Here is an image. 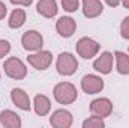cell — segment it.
<instances>
[{
  "label": "cell",
  "mask_w": 129,
  "mask_h": 128,
  "mask_svg": "<svg viewBox=\"0 0 129 128\" xmlns=\"http://www.w3.org/2000/svg\"><path fill=\"white\" fill-rule=\"evenodd\" d=\"M77 96H78L77 88L69 81H62L54 86V99L59 104H63V105L72 104L77 99Z\"/></svg>",
  "instance_id": "1"
},
{
  "label": "cell",
  "mask_w": 129,
  "mask_h": 128,
  "mask_svg": "<svg viewBox=\"0 0 129 128\" xmlns=\"http://www.w3.org/2000/svg\"><path fill=\"white\" fill-rule=\"evenodd\" d=\"M56 69L60 75H72L78 69V60L71 53H60L56 62Z\"/></svg>",
  "instance_id": "2"
},
{
  "label": "cell",
  "mask_w": 129,
  "mask_h": 128,
  "mask_svg": "<svg viewBox=\"0 0 129 128\" xmlns=\"http://www.w3.org/2000/svg\"><path fill=\"white\" fill-rule=\"evenodd\" d=\"M5 72L8 77L14 78V80H23L27 75V68L23 60H20L18 57H9L5 60L3 63Z\"/></svg>",
  "instance_id": "3"
},
{
  "label": "cell",
  "mask_w": 129,
  "mask_h": 128,
  "mask_svg": "<svg viewBox=\"0 0 129 128\" xmlns=\"http://www.w3.org/2000/svg\"><path fill=\"white\" fill-rule=\"evenodd\" d=\"M75 48H77V53H78L83 59H92V57L96 56L98 51H99V44H98L95 39L84 36V38H81V39L77 42Z\"/></svg>",
  "instance_id": "4"
},
{
  "label": "cell",
  "mask_w": 129,
  "mask_h": 128,
  "mask_svg": "<svg viewBox=\"0 0 129 128\" xmlns=\"http://www.w3.org/2000/svg\"><path fill=\"white\" fill-rule=\"evenodd\" d=\"M21 44H23L24 50H27V51H39V50H42L44 38L36 30H27L21 36Z\"/></svg>",
  "instance_id": "5"
},
{
  "label": "cell",
  "mask_w": 129,
  "mask_h": 128,
  "mask_svg": "<svg viewBox=\"0 0 129 128\" xmlns=\"http://www.w3.org/2000/svg\"><path fill=\"white\" fill-rule=\"evenodd\" d=\"M27 60L33 68H36L39 71H45L53 62V54L50 51H47V50H39V51H36L33 54H29Z\"/></svg>",
  "instance_id": "6"
},
{
  "label": "cell",
  "mask_w": 129,
  "mask_h": 128,
  "mask_svg": "<svg viewBox=\"0 0 129 128\" xmlns=\"http://www.w3.org/2000/svg\"><path fill=\"white\" fill-rule=\"evenodd\" d=\"M81 89L87 94V95H95L99 94L104 89V80L95 75V74H87L81 78Z\"/></svg>",
  "instance_id": "7"
},
{
  "label": "cell",
  "mask_w": 129,
  "mask_h": 128,
  "mask_svg": "<svg viewBox=\"0 0 129 128\" xmlns=\"http://www.w3.org/2000/svg\"><path fill=\"white\" fill-rule=\"evenodd\" d=\"M90 112L92 115L99 118H107L113 112V102L108 98H96L90 102Z\"/></svg>",
  "instance_id": "8"
},
{
  "label": "cell",
  "mask_w": 129,
  "mask_h": 128,
  "mask_svg": "<svg viewBox=\"0 0 129 128\" xmlns=\"http://www.w3.org/2000/svg\"><path fill=\"white\" fill-rule=\"evenodd\" d=\"M74 122L72 113L64 110V109H59L56 112H53L51 118H50V124L54 128H69Z\"/></svg>",
  "instance_id": "9"
},
{
  "label": "cell",
  "mask_w": 129,
  "mask_h": 128,
  "mask_svg": "<svg viewBox=\"0 0 129 128\" xmlns=\"http://www.w3.org/2000/svg\"><path fill=\"white\" fill-rule=\"evenodd\" d=\"M56 29L62 38H71L77 30V23L72 17H60L57 20Z\"/></svg>",
  "instance_id": "10"
},
{
  "label": "cell",
  "mask_w": 129,
  "mask_h": 128,
  "mask_svg": "<svg viewBox=\"0 0 129 128\" xmlns=\"http://www.w3.org/2000/svg\"><path fill=\"white\" fill-rule=\"evenodd\" d=\"M113 60H114V54L110 51H104L93 62V68L101 74H110L113 69Z\"/></svg>",
  "instance_id": "11"
},
{
  "label": "cell",
  "mask_w": 129,
  "mask_h": 128,
  "mask_svg": "<svg viewBox=\"0 0 129 128\" xmlns=\"http://www.w3.org/2000/svg\"><path fill=\"white\" fill-rule=\"evenodd\" d=\"M36 11L39 15L45 17V18H53L57 15V2L56 0H39L36 5Z\"/></svg>",
  "instance_id": "12"
},
{
  "label": "cell",
  "mask_w": 129,
  "mask_h": 128,
  "mask_svg": "<svg viewBox=\"0 0 129 128\" xmlns=\"http://www.w3.org/2000/svg\"><path fill=\"white\" fill-rule=\"evenodd\" d=\"M11 99H12V102L18 109H21L24 112H29L30 110V98H29V95L23 89H18V88L12 89L11 91Z\"/></svg>",
  "instance_id": "13"
},
{
  "label": "cell",
  "mask_w": 129,
  "mask_h": 128,
  "mask_svg": "<svg viewBox=\"0 0 129 128\" xmlns=\"http://www.w3.org/2000/svg\"><path fill=\"white\" fill-rule=\"evenodd\" d=\"M104 5L101 0H83V14L87 18H96L102 14Z\"/></svg>",
  "instance_id": "14"
},
{
  "label": "cell",
  "mask_w": 129,
  "mask_h": 128,
  "mask_svg": "<svg viewBox=\"0 0 129 128\" xmlns=\"http://www.w3.org/2000/svg\"><path fill=\"white\" fill-rule=\"evenodd\" d=\"M0 124L6 128H20L21 127V118L12 110H3L0 113Z\"/></svg>",
  "instance_id": "15"
},
{
  "label": "cell",
  "mask_w": 129,
  "mask_h": 128,
  "mask_svg": "<svg viewBox=\"0 0 129 128\" xmlns=\"http://www.w3.org/2000/svg\"><path fill=\"white\" fill-rule=\"evenodd\" d=\"M33 105H35V112H36L38 116H45L51 110V101H50V98L42 95V94H38V95L35 96Z\"/></svg>",
  "instance_id": "16"
},
{
  "label": "cell",
  "mask_w": 129,
  "mask_h": 128,
  "mask_svg": "<svg viewBox=\"0 0 129 128\" xmlns=\"http://www.w3.org/2000/svg\"><path fill=\"white\" fill-rule=\"evenodd\" d=\"M114 59H116V68L117 72L122 75H128L129 74V54L123 51H116L114 53Z\"/></svg>",
  "instance_id": "17"
},
{
  "label": "cell",
  "mask_w": 129,
  "mask_h": 128,
  "mask_svg": "<svg viewBox=\"0 0 129 128\" xmlns=\"http://www.w3.org/2000/svg\"><path fill=\"white\" fill-rule=\"evenodd\" d=\"M26 23V11L24 9H14L11 17H9V27L11 29H20Z\"/></svg>",
  "instance_id": "18"
},
{
  "label": "cell",
  "mask_w": 129,
  "mask_h": 128,
  "mask_svg": "<svg viewBox=\"0 0 129 128\" xmlns=\"http://www.w3.org/2000/svg\"><path fill=\"white\" fill-rule=\"evenodd\" d=\"M104 127H105L104 118H99V116H95V115L83 122V128H104Z\"/></svg>",
  "instance_id": "19"
},
{
  "label": "cell",
  "mask_w": 129,
  "mask_h": 128,
  "mask_svg": "<svg viewBox=\"0 0 129 128\" xmlns=\"http://www.w3.org/2000/svg\"><path fill=\"white\" fill-rule=\"evenodd\" d=\"M62 6L66 12H75L80 8V2L78 0H62Z\"/></svg>",
  "instance_id": "20"
},
{
  "label": "cell",
  "mask_w": 129,
  "mask_h": 128,
  "mask_svg": "<svg viewBox=\"0 0 129 128\" xmlns=\"http://www.w3.org/2000/svg\"><path fill=\"white\" fill-rule=\"evenodd\" d=\"M9 51H11V44H9V41H6V39H0V59L5 57Z\"/></svg>",
  "instance_id": "21"
},
{
  "label": "cell",
  "mask_w": 129,
  "mask_h": 128,
  "mask_svg": "<svg viewBox=\"0 0 129 128\" xmlns=\"http://www.w3.org/2000/svg\"><path fill=\"white\" fill-rule=\"evenodd\" d=\"M120 33H122V38L129 39V17H126L122 24H120Z\"/></svg>",
  "instance_id": "22"
},
{
  "label": "cell",
  "mask_w": 129,
  "mask_h": 128,
  "mask_svg": "<svg viewBox=\"0 0 129 128\" xmlns=\"http://www.w3.org/2000/svg\"><path fill=\"white\" fill-rule=\"evenodd\" d=\"M12 5H23V6H30L33 0H9Z\"/></svg>",
  "instance_id": "23"
},
{
  "label": "cell",
  "mask_w": 129,
  "mask_h": 128,
  "mask_svg": "<svg viewBox=\"0 0 129 128\" xmlns=\"http://www.w3.org/2000/svg\"><path fill=\"white\" fill-rule=\"evenodd\" d=\"M6 12H8V8L3 2H0V20H3L6 17Z\"/></svg>",
  "instance_id": "24"
},
{
  "label": "cell",
  "mask_w": 129,
  "mask_h": 128,
  "mask_svg": "<svg viewBox=\"0 0 129 128\" xmlns=\"http://www.w3.org/2000/svg\"><path fill=\"white\" fill-rule=\"evenodd\" d=\"M105 3H107L108 6H111V8H116V6H119L120 0H105Z\"/></svg>",
  "instance_id": "25"
},
{
  "label": "cell",
  "mask_w": 129,
  "mask_h": 128,
  "mask_svg": "<svg viewBox=\"0 0 129 128\" xmlns=\"http://www.w3.org/2000/svg\"><path fill=\"white\" fill-rule=\"evenodd\" d=\"M122 3H123V6H125L126 9H129V0H122Z\"/></svg>",
  "instance_id": "26"
},
{
  "label": "cell",
  "mask_w": 129,
  "mask_h": 128,
  "mask_svg": "<svg viewBox=\"0 0 129 128\" xmlns=\"http://www.w3.org/2000/svg\"><path fill=\"white\" fill-rule=\"evenodd\" d=\"M128 53H129V48H128Z\"/></svg>",
  "instance_id": "27"
},
{
  "label": "cell",
  "mask_w": 129,
  "mask_h": 128,
  "mask_svg": "<svg viewBox=\"0 0 129 128\" xmlns=\"http://www.w3.org/2000/svg\"><path fill=\"white\" fill-rule=\"evenodd\" d=\"M0 77H2V74H0Z\"/></svg>",
  "instance_id": "28"
}]
</instances>
